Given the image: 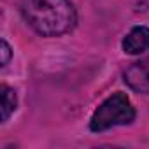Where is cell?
Returning <instances> with one entry per match:
<instances>
[{
  "instance_id": "1",
  "label": "cell",
  "mask_w": 149,
  "mask_h": 149,
  "mask_svg": "<svg viewBox=\"0 0 149 149\" xmlns=\"http://www.w3.org/2000/svg\"><path fill=\"white\" fill-rule=\"evenodd\" d=\"M21 14L30 28L42 37H58L77 23V13L70 0H21Z\"/></svg>"
},
{
  "instance_id": "2",
  "label": "cell",
  "mask_w": 149,
  "mask_h": 149,
  "mask_svg": "<svg viewBox=\"0 0 149 149\" xmlns=\"http://www.w3.org/2000/svg\"><path fill=\"white\" fill-rule=\"evenodd\" d=\"M135 119V109L130 102V98L125 93H112L109 98H105L97 111L93 112L90 119L91 132H105L114 126L130 125Z\"/></svg>"
},
{
  "instance_id": "3",
  "label": "cell",
  "mask_w": 149,
  "mask_h": 149,
  "mask_svg": "<svg viewBox=\"0 0 149 149\" xmlns=\"http://www.w3.org/2000/svg\"><path fill=\"white\" fill-rule=\"evenodd\" d=\"M125 83L137 93H149V56L132 63L125 74Z\"/></svg>"
},
{
  "instance_id": "4",
  "label": "cell",
  "mask_w": 149,
  "mask_h": 149,
  "mask_svg": "<svg viewBox=\"0 0 149 149\" xmlns=\"http://www.w3.org/2000/svg\"><path fill=\"white\" fill-rule=\"evenodd\" d=\"M123 51L128 54H142L149 51V26H135L123 39Z\"/></svg>"
},
{
  "instance_id": "5",
  "label": "cell",
  "mask_w": 149,
  "mask_h": 149,
  "mask_svg": "<svg viewBox=\"0 0 149 149\" xmlns=\"http://www.w3.org/2000/svg\"><path fill=\"white\" fill-rule=\"evenodd\" d=\"M0 93H2V123H6L11 114L16 111V105H18V97H16V91L9 86H0Z\"/></svg>"
},
{
  "instance_id": "6",
  "label": "cell",
  "mask_w": 149,
  "mask_h": 149,
  "mask_svg": "<svg viewBox=\"0 0 149 149\" xmlns=\"http://www.w3.org/2000/svg\"><path fill=\"white\" fill-rule=\"evenodd\" d=\"M0 53H2V60H0V65L6 67V65L9 63L13 53H11V47H9V44H7V40H4V39H2V42H0Z\"/></svg>"
}]
</instances>
